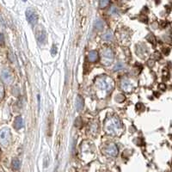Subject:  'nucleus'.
I'll return each mask as SVG.
<instances>
[{
  "instance_id": "nucleus-1",
  "label": "nucleus",
  "mask_w": 172,
  "mask_h": 172,
  "mask_svg": "<svg viewBox=\"0 0 172 172\" xmlns=\"http://www.w3.org/2000/svg\"><path fill=\"white\" fill-rule=\"evenodd\" d=\"M107 129L110 134H118L123 131V127L118 118H114L107 125Z\"/></svg>"
},
{
  "instance_id": "nucleus-2",
  "label": "nucleus",
  "mask_w": 172,
  "mask_h": 172,
  "mask_svg": "<svg viewBox=\"0 0 172 172\" xmlns=\"http://www.w3.org/2000/svg\"><path fill=\"white\" fill-rule=\"evenodd\" d=\"M97 86L103 91H109L112 90L114 87L113 80L108 77H102L97 79Z\"/></svg>"
},
{
  "instance_id": "nucleus-3",
  "label": "nucleus",
  "mask_w": 172,
  "mask_h": 172,
  "mask_svg": "<svg viewBox=\"0 0 172 172\" xmlns=\"http://www.w3.org/2000/svg\"><path fill=\"white\" fill-rule=\"evenodd\" d=\"M11 140V134L10 129L3 128L0 131V144L3 146H8Z\"/></svg>"
},
{
  "instance_id": "nucleus-4",
  "label": "nucleus",
  "mask_w": 172,
  "mask_h": 172,
  "mask_svg": "<svg viewBox=\"0 0 172 172\" xmlns=\"http://www.w3.org/2000/svg\"><path fill=\"white\" fill-rule=\"evenodd\" d=\"M114 60V53L110 48L104 49L102 52V62H104L105 64H108L110 62Z\"/></svg>"
},
{
  "instance_id": "nucleus-5",
  "label": "nucleus",
  "mask_w": 172,
  "mask_h": 172,
  "mask_svg": "<svg viewBox=\"0 0 172 172\" xmlns=\"http://www.w3.org/2000/svg\"><path fill=\"white\" fill-rule=\"evenodd\" d=\"M26 17H27L28 22L32 24V25H35L37 23L38 21V16L35 13V11H34L31 9H28L26 11Z\"/></svg>"
},
{
  "instance_id": "nucleus-6",
  "label": "nucleus",
  "mask_w": 172,
  "mask_h": 172,
  "mask_svg": "<svg viewBox=\"0 0 172 172\" xmlns=\"http://www.w3.org/2000/svg\"><path fill=\"white\" fill-rule=\"evenodd\" d=\"M104 152L107 154L108 156L116 157L117 156V154H118V148H117L116 145H114V144H110V145H108L107 147L105 148Z\"/></svg>"
},
{
  "instance_id": "nucleus-7",
  "label": "nucleus",
  "mask_w": 172,
  "mask_h": 172,
  "mask_svg": "<svg viewBox=\"0 0 172 172\" xmlns=\"http://www.w3.org/2000/svg\"><path fill=\"white\" fill-rule=\"evenodd\" d=\"M35 35H36V38H37V41L40 43H44L46 41V39H47V34L45 32V30L41 28V27H39L36 28V31H35Z\"/></svg>"
},
{
  "instance_id": "nucleus-8",
  "label": "nucleus",
  "mask_w": 172,
  "mask_h": 172,
  "mask_svg": "<svg viewBox=\"0 0 172 172\" xmlns=\"http://www.w3.org/2000/svg\"><path fill=\"white\" fill-rule=\"evenodd\" d=\"M1 77H2V79L5 81V83H6V84H11L13 81V76L9 70L3 71Z\"/></svg>"
},
{
  "instance_id": "nucleus-9",
  "label": "nucleus",
  "mask_w": 172,
  "mask_h": 172,
  "mask_svg": "<svg viewBox=\"0 0 172 172\" xmlns=\"http://www.w3.org/2000/svg\"><path fill=\"white\" fill-rule=\"evenodd\" d=\"M75 107L76 109L78 111H80L81 109L84 107V100L81 96H78L76 98V102H75Z\"/></svg>"
},
{
  "instance_id": "nucleus-10",
  "label": "nucleus",
  "mask_w": 172,
  "mask_h": 172,
  "mask_svg": "<svg viewBox=\"0 0 172 172\" xmlns=\"http://www.w3.org/2000/svg\"><path fill=\"white\" fill-rule=\"evenodd\" d=\"M121 88L125 91L130 92L132 91V84L129 81L123 80L121 82Z\"/></svg>"
},
{
  "instance_id": "nucleus-11",
  "label": "nucleus",
  "mask_w": 172,
  "mask_h": 172,
  "mask_svg": "<svg viewBox=\"0 0 172 172\" xmlns=\"http://www.w3.org/2000/svg\"><path fill=\"white\" fill-rule=\"evenodd\" d=\"M88 59H89L90 62H92V63L97 61V59H98V53H97V51H91V52H90L89 56H88Z\"/></svg>"
},
{
  "instance_id": "nucleus-12",
  "label": "nucleus",
  "mask_w": 172,
  "mask_h": 172,
  "mask_svg": "<svg viewBox=\"0 0 172 172\" xmlns=\"http://www.w3.org/2000/svg\"><path fill=\"white\" fill-rule=\"evenodd\" d=\"M22 127H23V121H22V118L21 116L16 117L15 121H14V127L18 130V129H21Z\"/></svg>"
},
{
  "instance_id": "nucleus-13",
  "label": "nucleus",
  "mask_w": 172,
  "mask_h": 172,
  "mask_svg": "<svg viewBox=\"0 0 172 172\" xmlns=\"http://www.w3.org/2000/svg\"><path fill=\"white\" fill-rule=\"evenodd\" d=\"M95 27L97 28L98 30H102L104 28V22L101 19H97L95 22Z\"/></svg>"
},
{
  "instance_id": "nucleus-14",
  "label": "nucleus",
  "mask_w": 172,
  "mask_h": 172,
  "mask_svg": "<svg viewBox=\"0 0 172 172\" xmlns=\"http://www.w3.org/2000/svg\"><path fill=\"white\" fill-rule=\"evenodd\" d=\"M20 166H21V163L19 161V159H17V158H14L13 159V161H12V168L14 169V170H19L20 169Z\"/></svg>"
},
{
  "instance_id": "nucleus-15",
  "label": "nucleus",
  "mask_w": 172,
  "mask_h": 172,
  "mask_svg": "<svg viewBox=\"0 0 172 172\" xmlns=\"http://www.w3.org/2000/svg\"><path fill=\"white\" fill-rule=\"evenodd\" d=\"M102 38H103V40L108 41H112V39H113V34H112V32H111L110 30H108V31H107V32L103 35V37Z\"/></svg>"
},
{
  "instance_id": "nucleus-16",
  "label": "nucleus",
  "mask_w": 172,
  "mask_h": 172,
  "mask_svg": "<svg viewBox=\"0 0 172 172\" xmlns=\"http://www.w3.org/2000/svg\"><path fill=\"white\" fill-rule=\"evenodd\" d=\"M110 0H99V6L100 8H105L109 5Z\"/></svg>"
},
{
  "instance_id": "nucleus-17",
  "label": "nucleus",
  "mask_w": 172,
  "mask_h": 172,
  "mask_svg": "<svg viewBox=\"0 0 172 172\" xmlns=\"http://www.w3.org/2000/svg\"><path fill=\"white\" fill-rule=\"evenodd\" d=\"M124 68V66L122 65L121 64H117L115 66H114V71H121Z\"/></svg>"
},
{
  "instance_id": "nucleus-18",
  "label": "nucleus",
  "mask_w": 172,
  "mask_h": 172,
  "mask_svg": "<svg viewBox=\"0 0 172 172\" xmlns=\"http://www.w3.org/2000/svg\"><path fill=\"white\" fill-rule=\"evenodd\" d=\"M109 13H110V14H112V15H117V14H118V11H117V9H116L115 7H114L113 6V7L110 9Z\"/></svg>"
},
{
  "instance_id": "nucleus-19",
  "label": "nucleus",
  "mask_w": 172,
  "mask_h": 172,
  "mask_svg": "<svg viewBox=\"0 0 172 172\" xmlns=\"http://www.w3.org/2000/svg\"><path fill=\"white\" fill-rule=\"evenodd\" d=\"M4 95H5V91H4V87L0 84V101L3 99L4 97Z\"/></svg>"
},
{
  "instance_id": "nucleus-20",
  "label": "nucleus",
  "mask_w": 172,
  "mask_h": 172,
  "mask_svg": "<svg viewBox=\"0 0 172 172\" xmlns=\"http://www.w3.org/2000/svg\"><path fill=\"white\" fill-rule=\"evenodd\" d=\"M148 39V41H150V42H151L152 44H156V39H155V37L153 36V35H150V37H148L147 38Z\"/></svg>"
},
{
  "instance_id": "nucleus-21",
  "label": "nucleus",
  "mask_w": 172,
  "mask_h": 172,
  "mask_svg": "<svg viewBox=\"0 0 172 172\" xmlns=\"http://www.w3.org/2000/svg\"><path fill=\"white\" fill-rule=\"evenodd\" d=\"M136 108H137L138 110L141 111V108H143V109H144V106H143V104H141V103H138V104H137V106H136Z\"/></svg>"
},
{
  "instance_id": "nucleus-22",
  "label": "nucleus",
  "mask_w": 172,
  "mask_h": 172,
  "mask_svg": "<svg viewBox=\"0 0 172 172\" xmlns=\"http://www.w3.org/2000/svg\"><path fill=\"white\" fill-rule=\"evenodd\" d=\"M5 43V38L2 34H0V45H3Z\"/></svg>"
},
{
  "instance_id": "nucleus-23",
  "label": "nucleus",
  "mask_w": 172,
  "mask_h": 172,
  "mask_svg": "<svg viewBox=\"0 0 172 172\" xmlns=\"http://www.w3.org/2000/svg\"><path fill=\"white\" fill-rule=\"evenodd\" d=\"M56 54H57V48H56L55 46H54L53 48H52V55H55Z\"/></svg>"
},
{
  "instance_id": "nucleus-24",
  "label": "nucleus",
  "mask_w": 172,
  "mask_h": 172,
  "mask_svg": "<svg viewBox=\"0 0 172 172\" xmlns=\"http://www.w3.org/2000/svg\"><path fill=\"white\" fill-rule=\"evenodd\" d=\"M159 87H160V89H162V91H164V90L166 89V87H165V86L160 85V86H159Z\"/></svg>"
}]
</instances>
